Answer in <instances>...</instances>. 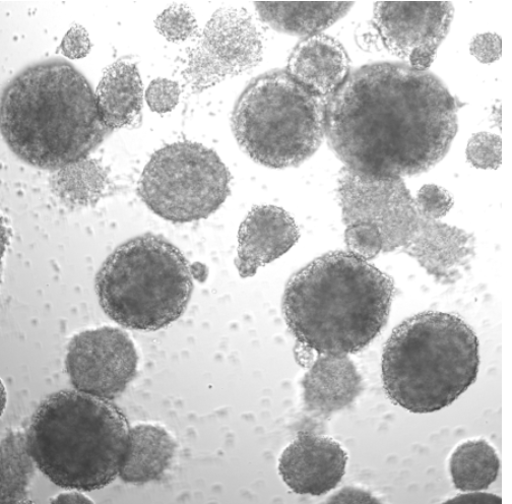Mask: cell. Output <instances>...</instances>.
Segmentation results:
<instances>
[{"instance_id": "6da1fadb", "label": "cell", "mask_w": 512, "mask_h": 504, "mask_svg": "<svg viewBox=\"0 0 512 504\" xmlns=\"http://www.w3.org/2000/svg\"><path fill=\"white\" fill-rule=\"evenodd\" d=\"M460 101L436 75L379 62L349 75L329 98L327 138L346 168L371 178L427 172L458 134Z\"/></svg>"}, {"instance_id": "7a4b0ae2", "label": "cell", "mask_w": 512, "mask_h": 504, "mask_svg": "<svg viewBox=\"0 0 512 504\" xmlns=\"http://www.w3.org/2000/svg\"><path fill=\"white\" fill-rule=\"evenodd\" d=\"M110 133L92 86L67 60L36 62L4 89L3 138L28 165L69 167L86 160Z\"/></svg>"}, {"instance_id": "3957f363", "label": "cell", "mask_w": 512, "mask_h": 504, "mask_svg": "<svg viewBox=\"0 0 512 504\" xmlns=\"http://www.w3.org/2000/svg\"><path fill=\"white\" fill-rule=\"evenodd\" d=\"M394 296L389 275L351 251H335L291 278L283 311L305 349L347 356L365 349L386 327Z\"/></svg>"}, {"instance_id": "277c9868", "label": "cell", "mask_w": 512, "mask_h": 504, "mask_svg": "<svg viewBox=\"0 0 512 504\" xmlns=\"http://www.w3.org/2000/svg\"><path fill=\"white\" fill-rule=\"evenodd\" d=\"M338 197L347 247L367 261L399 250L437 283L454 285L476 258L475 236L427 217L403 178H371L345 168Z\"/></svg>"}, {"instance_id": "5b68a950", "label": "cell", "mask_w": 512, "mask_h": 504, "mask_svg": "<svg viewBox=\"0 0 512 504\" xmlns=\"http://www.w3.org/2000/svg\"><path fill=\"white\" fill-rule=\"evenodd\" d=\"M130 433L125 415L109 400L60 391L38 407L27 440L34 464L52 483L90 492L119 476Z\"/></svg>"}, {"instance_id": "8992f818", "label": "cell", "mask_w": 512, "mask_h": 504, "mask_svg": "<svg viewBox=\"0 0 512 504\" xmlns=\"http://www.w3.org/2000/svg\"><path fill=\"white\" fill-rule=\"evenodd\" d=\"M480 344L454 313L424 311L393 332L382 354V381L391 401L416 414L456 402L477 380Z\"/></svg>"}, {"instance_id": "52a82bcc", "label": "cell", "mask_w": 512, "mask_h": 504, "mask_svg": "<svg viewBox=\"0 0 512 504\" xmlns=\"http://www.w3.org/2000/svg\"><path fill=\"white\" fill-rule=\"evenodd\" d=\"M194 291L191 267L164 237L144 234L118 246L96 277L99 302L118 325L158 331L176 322Z\"/></svg>"}, {"instance_id": "ba28073f", "label": "cell", "mask_w": 512, "mask_h": 504, "mask_svg": "<svg viewBox=\"0 0 512 504\" xmlns=\"http://www.w3.org/2000/svg\"><path fill=\"white\" fill-rule=\"evenodd\" d=\"M328 101L287 72L269 73L252 81L236 102L234 136L255 162L273 169L297 167L327 137Z\"/></svg>"}, {"instance_id": "9c48e42d", "label": "cell", "mask_w": 512, "mask_h": 504, "mask_svg": "<svg viewBox=\"0 0 512 504\" xmlns=\"http://www.w3.org/2000/svg\"><path fill=\"white\" fill-rule=\"evenodd\" d=\"M231 174L213 150L178 142L158 150L146 165L139 196L156 215L173 223L209 218L230 195Z\"/></svg>"}, {"instance_id": "30bf717a", "label": "cell", "mask_w": 512, "mask_h": 504, "mask_svg": "<svg viewBox=\"0 0 512 504\" xmlns=\"http://www.w3.org/2000/svg\"><path fill=\"white\" fill-rule=\"evenodd\" d=\"M263 56L264 36L248 12L221 8L190 49L182 76L190 91L198 94L250 71Z\"/></svg>"}, {"instance_id": "8fae6325", "label": "cell", "mask_w": 512, "mask_h": 504, "mask_svg": "<svg viewBox=\"0 0 512 504\" xmlns=\"http://www.w3.org/2000/svg\"><path fill=\"white\" fill-rule=\"evenodd\" d=\"M138 362L130 336L104 327L75 336L68 348L66 365L77 391L112 401L134 381Z\"/></svg>"}, {"instance_id": "7c38bea8", "label": "cell", "mask_w": 512, "mask_h": 504, "mask_svg": "<svg viewBox=\"0 0 512 504\" xmlns=\"http://www.w3.org/2000/svg\"><path fill=\"white\" fill-rule=\"evenodd\" d=\"M450 2L377 3L374 25L393 54L419 71H428L454 20Z\"/></svg>"}, {"instance_id": "4fadbf2b", "label": "cell", "mask_w": 512, "mask_h": 504, "mask_svg": "<svg viewBox=\"0 0 512 504\" xmlns=\"http://www.w3.org/2000/svg\"><path fill=\"white\" fill-rule=\"evenodd\" d=\"M347 461L334 439L301 432L282 454L279 472L293 492L320 496L340 484Z\"/></svg>"}, {"instance_id": "5bb4252c", "label": "cell", "mask_w": 512, "mask_h": 504, "mask_svg": "<svg viewBox=\"0 0 512 504\" xmlns=\"http://www.w3.org/2000/svg\"><path fill=\"white\" fill-rule=\"evenodd\" d=\"M300 237L295 220L284 209L253 207L238 233L236 267L242 278L253 277L261 267L281 258Z\"/></svg>"}, {"instance_id": "9a60e30c", "label": "cell", "mask_w": 512, "mask_h": 504, "mask_svg": "<svg viewBox=\"0 0 512 504\" xmlns=\"http://www.w3.org/2000/svg\"><path fill=\"white\" fill-rule=\"evenodd\" d=\"M350 58L335 38L317 34L292 51L287 73L312 92L330 98L347 80Z\"/></svg>"}, {"instance_id": "2e32d148", "label": "cell", "mask_w": 512, "mask_h": 504, "mask_svg": "<svg viewBox=\"0 0 512 504\" xmlns=\"http://www.w3.org/2000/svg\"><path fill=\"white\" fill-rule=\"evenodd\" d=\"M144 87L139 69L127 59H119L103 74L96 91L101 118L113 132L139 122Z\"/></svg>"}, {"instance_id": "e0dca14e", "label": "cell", "mask_w": 512, "mask_h": 504, "mask_svg": "<svg viewBox=\"0 0 512 504\" xmlns=\"http://www.w3.org/2000/svg\"><path fill=\"white\" fill-rule=\"evenodd\" d=\"M361 376L347 356H320L305 375V403L324 414L345 408L360 394Z\"/></svg>"}, {"instance_id": "ac0fdd59", "label": "cell", "mask_w": 512, "mask_h": 504, "mask_svg": "<svg viewBox=\"0 0 512 504\" xmlns=\"http://www.w3.org/2000/svg\"><path fill=\"white\" fill-rule=\"evenodd\" d=\"M176 448L174 439L163 427H133L119 477L125 483L137 485L161 480L172 466Z\"/></svg>"}, {"instance_id": "d6986e66", "label": "cell", "mask_w": 512, "mask_h": 504, "mask_svg": "<svg viewBox=\"0 0 512 504\" xmlns=\"http://www.w3.org/2000/svg\"><path fill=\"white\" fill-rule=\"evenodd\" d=\"M255 10L273 29L295 36H314L344 18L354 3H256Z\"/></svg>"}, {"instance_id": "ffe728a7", "label": "cell", "mask_w": 512, "mask_h": 504, "mask_svg": "<svg viewBox=\"0 0 512 504\" xmlns=\"http://www.w3.org/2000/svg\"><path fill=\"white\" fill-rule=\"evenodd\" d=\"M501 462L486 439H470L461 444L450 459L455 488L461 492L484 491L497 479Z\"/></svg>"}, {"instance_id": "44dd1931", "label": "cell", "mask_w": 512, "mask_h": 504, "mask_svg": "<svg viewBox=\"0 0 512 504\" xmlns=\"http://www.w3.org/2000/svg\"><path fill=\"white\" fill-rule=\"evenodd\" d=\"M27 436L10 432L3 440V502H19L34 472Z\"/></svg>"}, {"instance_id": "7402d4cb", "label": "cell", "mask_w": 512, "mask_h": 504, "mask_svg": "<svg viewBox=\"0 0 512 504\" xmlns=\"http://www.w3.org/2000/svg\"><path fill=\"white\" fill-rule=\"evenodd\" d=\"M56 181L61 197L71 202H87L100 191L102 176L99 169L86 160L60 170Z\"/></svg>"}, {"instance_id": "603a6c76", "label": "cell", "mask_w": 512, "mask_h": 504, "mask_svg": "<svg viewBox=\"0 0 512 504\" xmlns=\"http://www.w3.org/2000/svg\"><path fill=\"white\" fill-rule=\"evenodd\" d=\"M155 27L160 35L170 42H183L199 36L198 21L185 5L170 6L158 16Z\"/></svg>"}, {"instance_id": "cb8c5ba5", "label": "cell", "mask_w": 512, "mask_h": 504, "mask_svg": "<svg viewBox=\"0 0 512 504\" xmlns=\"http://www.w3.org/2000/svg\"><path fill=\"white\" fill-rule=\"evenodd\" d=\"M466 155L473 167L496 170L502 163L501 138L487 132L474 134L468 142Z\"/></svg>"}, {"instance_id": "d4e9b609", "label": "cell", "mask_w": 512, "mask_h": 504, "mask_svg": "<svg viewBox=\"0 0 512 504\" xmlns=\"http://www.w3.org/2000/svg\"><path fill=\"white\" fill-rule=\"evenodd\" d=\"M421 211L429 218L440 220L454 207L455 201L450 192L436 184H425L416 197Z\"/></svg>"}, {"instance_id": "484cf974", "label": "cell", "mask_w": 512, "mask_h": 504, "mask_svg": "<svg viewBox=\"0 0 512 504\" xmlns=\"http://www.w3.org/2000/svg\"><path fill=\"white\" fill-rule=\"evenodd\" d=\"M180 93L178 83L159 78L149 85L146 100L153 112L165 114L174 110L178 105Z\"/></svg>"}, {"instance_id": "4316f807", "label": "cell", "mask_w": 512, "mask_h": 504, "mask_svg": "<svg viewBox=\"0 0 512 504\" xmlns=\"http://www.w3.org/2000/svg\"><path fill=\"white\" fill-rule=\"evenodd\" d=\"M471 54L484 65H490L501 58L502 39L496 33L476 35L470 44Z\"/></svg>"}, {"instance_id": "83f0119b", "label": "cell", "mask_w": 512, "mask_h": 504, "mask_svg": "<svg viewBox=\"0 0 512 504\" xmlns=\"http://www.w3.org/2000/svg\"><path fill=\"white\" fill-rule=\"evenodd\" d=\"M92 43L87 30L81 25L73 26L63 37L59 49L70 59L85 58L91 51Z\"/></svg>"}, {"instance_id": "f1b7e54d", "label": "cell", "mask_w": 512, "mask_h": 504, "mask_svg": "<svg viewBox=\"0 0 512 504\" xmlns=\"http://www.w3.org/2000/svg\"><path fill=\"white\" fill-rule=\"evenodd\" d=\"M445 503H501V496L483 491L463 492L452 499H447Z\"/></svg>"}, {"instance_id": "f546056e", "label": "cell", "mask_w": 512, "mask_h": 504, "mask_svg": "<svg viewBox=\"0 0 512 504\" xmlns=\"http://www.w3.org/2000/svg\"><path fill=\"white\" fill-rule=\"evenodd\" d=\"M81 491L69 492L58 495L52 502H92L91 499L80 493Z\"/></svg>"}]
</instances>
